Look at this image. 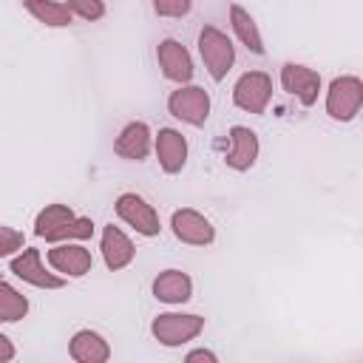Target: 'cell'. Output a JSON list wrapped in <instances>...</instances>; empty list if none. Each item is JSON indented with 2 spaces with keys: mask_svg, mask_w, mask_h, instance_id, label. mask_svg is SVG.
Segmentation results:
<instances>
[{
  "mask_svg": "<svg viewBox=\"0 0 363 363\" xmlns=\"http://www.w3.org/2000/svg\"><path fill=\"white\" fill-rule=\"evenodd\" d=\"M281 88L292 94L303 108H312L320 94V74L303 62H284L281 68Z\"/></svg>",
  "mask_w": 363,
  "mask_h": 363,
  "instance_id": "30bf717a",
  "label": "cell"
},
{
  "mask_svg": "<svg viewBox=\"0 0 363 363\" xmlns=\"http://www.w3.org/2000/svg\"><path fill=\"white\" fill-rule=\"evenodd\" d=\"M153 289V298L162 301V303H170V306H182L193 298V278L182 269H164L153 278L150 284Z\"/></svg>",
  "mask_w": 363,
  "mask_h": 363,
  "instance_id": "2e32d148",
  "label": "cell"
},
{
  "mask_svg": "<svg viewBox=\"0 0 363 363\" xmlns=\"http://www.w3.org/2000/svg\"><path fill=\"white\" fill-rule=\"evenodd\" d=\"M62 3L71 9V14H77V17L88 20V23L105 17V3L102 0H62Z\"/></svg>",
  "mask_w": 363,
  "mask_h": 363,
  "instance_id": "7402d4cb",
  "label": "cell"
},
{
  "mask_svg": "<svg viewBox=\"0 0 363 363\" xmlns=\"http://www.w3.org/2000/svg\"><path fill=\"white\" fill-rule=\"evenodd\" d=\"M363 105V82L354 74L335 77L326 88V113L335 122H352Z\"/></svg>",
  "mask_w": 363,
  "mask_h": 363,
  "instance_id": "277c9868",
  "label": "cell"
},
{
  "mask_svg": "<svg viewBox=\"0 0 363 363\" xmlns=\"http://www.w3.org/2000/svg\"><path fill=\"white\" fill-rule=\"evenodd\" d=\"M150 147H153V133H150L147 122H128V125L119 130L116 142H113L116 156H122V159H128V162H142V159H147Z\"/></svg>",
  "mask_w": 363,
  "mask_h": 363,
  "instance_id": "e0dca14e",
  "label": "cell"
},
{
  "mask_svg": "<svg viewBox=\"0 0 363 363\" xmlns=\"http://www.w3.org/2000/svg\"><path fill=\"white\" fill-rule=\"evenodd\" d=\"M14 354H17V349H14L11 337L0 332V363H9V360H14Z\"/></svg>",
  "mask_w": 363,
  "mask_h": 363,
  "instance_id": "484cf974",
  "label": "cell"
},
{
  "mask_svg": "<svg viewBox=\"0 0 363 363\" xmlns=\"http://www.w3.org/2000/svg\"><path fill=\"white\" fill-rule=\"evenodd\" d=\"M269 99H272V79L267 71H247L233 85V102L247 113H264Z\"/></svg>",
  "mask_w": 363,
  "mask_h": 363,
  "instance_id": "52a82bcc",
  "label": "cell"
},
{
  "mask_svg": "<svg viewBox=\"0 0 363 363\" xmlns=\"http://www.w3.org/2000/svg\"><path fill=\"white\" fill-rule=\"evenodd\" d=\"M0 278H3V275H0Z\"/></svg>",
  "mask_w": 363,
  "mask_h": 363,
  "instance_id": "4316f807",
  "label": "cell"
},
{
  "mask_svg": "<svg viewBox=\"0 0 363 363\" xmlns=\"http://www.w3.org/2000/svg\"><path fill=\"white\" fill-rule=\"evenodd\" d=\"M99 250H102V261L111 272H119L125 267H130V261L136 258V247L133 241L113 224L102 227V238H99Z\"/></svg>",
  "mask_w": 363,
  "mask_h": 363,
  "instance_id": "9a60e30c",
  "label": "cell"
},
{
  "mask_svg": "<svg viewBox=\"0 0 363 363\" xmlns=\"http://www.w3.org/2000/svg\"><path fill=\"white\" fill-rule=\"evenodd\" d=\"M190 9H193V0H153V11L159 17H170V20L187 17Z\"/></svg>",
  "mask_w": 363,
  "mask_h": 363,
  "instance_id": "cb8c5ba5",
  "label": "cell"
},
{
  "mask_svg": "<svg viewBox=\"0 0 363 363\" xmlns=\"http://www.w3.org/2000/svg\"><path fill=\"white\" fill-rule=\"evenodd\" d=\"M23 9L43 26L48 28H65L74 23V14L65 3L60 0H23Z\"/></svg>",
  "mask_w": 363,
  "mask_h": 363,
  "instance_id": "ffe728a7",
  "label": "cell"
},
{
  "mask_svg": "<svg viewBox=\"0 0 363 363\" xmlns=\"http://www.w3.org/2000/svg\"><path fill=\"white\" fill-rule=\"evenodd\" d=\"M26 247V235L9 224H0V258H11Z\"/></svg>",
  "mask_w": 363,
  "mask_h": 363,
  "instance_id": "603a6c76",
  "label": "cell"
},
{
  "mask_svg": "<svg viewBox=\"0 0 363 363\" xmlns=\"http://www.w3.org/2000/svg\"><path fill=\"white\" fill-rule=\"evenodd\" d=\"M153 150H156L159 167L167 176L182 173V167L187 164V139L176 128H159V133L153 139Z\"/></svg>",
  "mask_w": 363,
  "mask_h": 363,
  "instance_id": "5bb4252c",
  "label": "cell"
},
{
  "mask_svg": "<svg viewBox=\"0 0 363 363\" xmlns=\"http://www.w3.org/2000/svg\"><path fill=\"white\" fill-rule=\"evenodd\" d=\"M113 210L128 227H133L145 238H153L162 233V221H159L156 207L139 193H119L113 201Z\"/></svg>",
  "mask_w": 363,
  "mask_h": 363,
  "instance_id": "8992f818",
  "label": "cell"
},
{
  "mask_svg": "<svg viewBox=\"0 0 363 363\" xmlns=\"http://www.w3.org/2000/svg\"><path fill=\"white\" fill-rule=\"evenodd\" d=\"M28 315V298L0 278V323H17Z\"/></svg>",
  "mask_w": 363,
  "mask_h": 363,
  "instance_id": "44dd1931",
  "label": "cell"
},
{
  "mask_svg": "<svg viewBox=\"0 0 363 363\" xmlns=\"http://www.w3.org/2000/svg\"><path fill=\"white\" fill-rule=\"evenodd\" d=\"M34 235L45 238L51 244L60 241H85L94 235V221L85 216H77L68 204H45L34 218Z\"/></svg>",
  "mask_w": 363,
  "mask_h": 363,
  "instance_id": "6da1fadb",
  "label": "cell"
},
{
  "mask_svg": "<svg viewBox=\"0 0 363 363\" xmlns=\"http://www.w3.org/2000/svg\"><path fill=\"white\" fill-rule=\"evenodd\" d=\"M9 269H11L20 281H26V284H31V286H37V289H60V286H65V275L48 272V269L43 267V255H40L37 247H23L17 255H11Z\"/></svg>",
  "mask_w": 363,
  "mask_h": 363,
  "instance_id": "ba28073f",
  "label": "cell"
},
{
  "mask_svg": "<svg viewBox=\"0 0 363 363\" xmlns=\"http://www.w3.org/2000/svg\"><path fill=\"white\" fill-rule=\"evenodd\" d=\"M199 54H201V62H204L207 74L216 82H221L230 74L233 62H235V45H233V40L221 28H216V26H204L199 31Z\"/></svg>",
  "mask_w": 363,
  "mask_h": 363,
  "instance_id": "3957f363",
  "label": "cell"
},
{
  "mask_svg": "<svg viewBox=\"0 0 363 363\" xmlns=\"http://www.w3.org/2000/svg\"><path fill=\"white\" fill-rule=\"evenodd\" d=\"M201 329H204V318L193 312H159L150 323V335L167 349H179L196 340Z\"/></svg>",
  "mask_w": 363,
  "mask_h": 363,
  "instance_id": "7a4b0ae2",
  "label": "cell"
},
{
  "mask_svg": "<svg viewBox=\"0 0 363 363\" xmlns=\"http://www.w3.org/2000/svg\"><path fill=\"white\" fill-rule=\"evenodd\" d=\"M170 230L173 235L182 241V244H190V247H207L216 241V227L213 221L193 210V207H182V210H173L170 216Z\"/></svg>",
  "mask_w": 363,
  "mask_h": 363,
  "instance_id": "9c48e42d",
  "label": "cell"
},
{
  "mask_svg": "<svg viewBox=\"0 0 363 363\" xmlns=\"http://www.w3.org/2000/svg\"><path fill=\"white\" fill-rule=\"evenodd\" d=\"M184 360H187V363H199V360H204V363H216L218 357H216V352H210V349H193V352L184 354Z\"/></svg>",
  "mask_w": 363,
  "mask_h": 363,
  "instance_id": "d4e9b609",
  "label": "cell"
},
{
  "mask_svg": "<svg viewBox=\"0 0 363 363\" xmlns=\"http://www.w3.org/2000/svg\"><path fill=\"white\" fill-rule=\"evenodd\" d=\"M230 26H233V34L241 40V45H247V51H252V54H264V37H261V31H258V23H255V17L247 11V9H241L238 3H233L230 6Z\"/></svg>",
  "mask_w": 363,
  "mask_h": 363,
  "instance_id": "d6986e66",
  "label": "cell"
},
{
  "mask_svg": "<svg viewBox=\"0 0 363 363\" xmlns=\"http://www.w3.org/2000/svg\"><path fill=\"white\" fill-rule=\"evenodd\" d=\"M167 111L170 116H176L179 122L184 125H193V128H201L210 116V94L201 88V85H179L170 96H167Z\"/></svg>",
  "mask_w": 363,
  "mask_h": 363,
  "instance_id": "5b68a950",
  "label": "cell"
},
{
  "mask_svg": "<svg viewBox=\"0 0 363 363\" xmlns=\"http://www.w3.org/2000/svg\"><path fill=\"white\" fill-rule=\"evenodd\" d=\"M68 354L77 363H105L111 357V346L99 332L79 329V332H74V337L68 343Z\"/></svg>",
  "mask_w": 363,
  "mask_h": 363,
  "instance_id": "ac0fdd59",
  "label": "cell"
},
{
  "mask_svg": "<svg viewBox=\"0 0 363 363\" xmlns=\"http://www.w3.org/2000/svg\"><path fill=\"white\" fill-rule=\"evenodd\" d=\"M227 136H230V150L224 153V164L238 170V173L250 170L255 164V159H258V150H261L258 133L252 128H247V125H233Z\"/></svg>",
  "mask_w": 363,
  "mask_h": 363,
  "instance_id": "4fadbf2b",
  "label": "cell"
},
{
  "mask_svg": "<svg viewBox=\"0 0 363 363\" xmlns=\"http://www.w3.org/2000/svg\"><path fill=\"white\" fill-rule=\"evenodd\" d=\"M45 258H48L51 269L60 272V275H65V278H82L94 267L91 250H85L79 241H60V244H54L45 252Z\"/></svg>",
  "mask_w": 363,
  "mask_h": 363,
  "instance_id": "8fae6325",
  "label": "cell"
},
{
  "mask_svg": "<svg viewBox=\"0 0 363 363\" xmlns=\"http://www.w3.org/2000/svg\"><path fill=\"white\" fill-rule=\"evenodd\" d=\"M156 60H159L162 74H164L170 82L184 85V82L193 79V71H196V68H193V57H190V51H187L179 40H173V37L162 40V43L156 45Z\"/></svg>",
  "mask_w": 363,
  "mask_h": 363,
  "instance_id": "7c38bea8",
  "label": "cell"
}]
</instances>
